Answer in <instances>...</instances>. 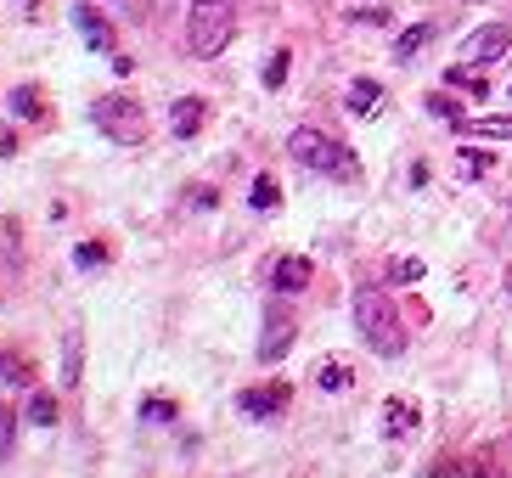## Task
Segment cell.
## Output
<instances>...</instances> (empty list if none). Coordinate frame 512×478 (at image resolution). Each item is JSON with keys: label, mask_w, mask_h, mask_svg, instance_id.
<instances>
[{"label": "cell", "mask_w": 512, "mask_h": 478, "mask_svg": "<svg viewBox=\"0 0 512 478\" xmlns=\"http://www.w3.org/2000/svg\"><path fill=\"white\" fill-rule=\"evenodd\" d=\"M349 310H355V327H361L366 349L383 360H394L400 349H406V332H400V315H394V299L383 293V287H361L355 299H349Z\"/></svg>", "instance_id": "cell-1"}, {"label": "cell", "mask_w": 512, "mask_h": 478, "mask_svg": "<svg viewBox=\"0 0 512 478\" xmlns=\"http://www.w3.org/2000/svg\"><path fill=\"white\" fill-rule=\"evenodd\" d=\"M237 34V0H192L186 12V51L203 62H214Z\"/></svg>", "instance_id": "cell-2"}, {"label": "cell", "mask_w": 512, "mask_h": 478, "mask_svg": "<svg viewBox=\"0 0 512 478\" xmlns=\"http://www.w3.org/2000/svg\"><path fill=\"white\" fill-rule=\"evenodd\" d=\"M287 158L299 169H316V175H338V180H355V158H349V147H338L327 130H316V124H299V130L287 135Z\"/></svg>", "instance_id": "cell-3"}, {"label": "cell", "mask_w": 512, "mask_h": 478, "mask_svg": "<svg viewBox=\"0 0 512 478\" xmlns=\"http://www.w3.org/2000/svg\"><path fill=\"white\" fill-rule=\"evenodd\" d=\"M91 124L107 135V141H119V147H141V141H147V107H141L136 96H124V90L96 96Z\"/></svg>", "instance_id": "cell-4"}, {"label": "cell", "mask_w": 512, "mask_h": 478, "mask_svg": "<svg viewBox=\"0 0 512 478\" xmlns=\"http://www.w3.org/2000/svg\"><path fill=\"white\" fill-rule=\"evenodd\" d=\"M293 405V383H282V377H271V383H254V389L237 394V411L248 422H276Z\"/></svg>", "instance_id": "cell-5"}, {"label": "cell", "mask_w": 512, "mask_h": 478, "mask_svg": "<svg viewBox=\"0 0 512 478\" xmlns=\"http://www.w3.org/2000/svg\"><path fill=\"white\" fill-rule=\"evenodd\" d=\"M293 338H299L293 310H287V304H271V310H265V338H259V366H276V360L293 349Z\"/></svg>", "instance_id": "cell-6"}, {"label": "cell", "mask_w": 512, "mask_h": 478, "mask_svg": "<svg viewBox=\"0 0 512 478\" xmlns=\"http://www.w3.org/2000/svg\"><path fill=\"white\" fill-rule=\"evenodd\" d=\"M310 276H316V265H310L304 254H282V259L271 265V287L282 293V299H293V293H304V287H310Z\"/></svg>", "instance_id": "cell-7"}, {"label": "cell", "mask_w": 512, "mask_h": 478, "mask_svg": "<svg viewBox=\"0 0 512 478\" xmlns=\"http://www.w3.org/2000/svg\"><path fill=\"white\" fill-rule=\"evenodd\" d=\"M507 45H512V29H507V23H490V29H479L473 40H467V62L490 68V62L507 57Z\"/></svg>", "instance_id": "cell-8"}, {"label": "cell", "mask_w": 512, "mask_h": 478, "mask_svg": "<svg viewBox=\"0 0 512 478\" xmlns=\"http://www.w3.org/2000/svg\"><path fill=\"white\" fill-rule=\"evenodd\" d=\"M0 383L6 389H40V366L29 349H0Z\"/></svg>", "instance_id": "cell-9"}, {"label": "cell", "mask_w": 512, "mask_h": 478, "mask_svg": "<svg viewBox=\"0 0 512 478\" xmlns=\"http://www.w3.org/2000/svg\"><path fill=\"white\" fill-rule=\"evenodd\" d=\"M203 119H209V102H203V96H181L175 113H169V135H175V141H192V135L203 130Z\"/></svg>", "instance_id": "cell-10"}, {"label": "cell", "mask_w": 512, "mask_h": 478, "mask_svg": "<svg viewBox=\"0 0 512 478\" xmlns=\"http://www.w3.org/2000/svg\"><path fill=\"white\" fill-rule=\"evenodd\" d=\"M23 422H29V428H57L62 422V400L46 389V383L29 389V400H23Z\"/></svg>", "instance_id": "cell-11"}, {"label": "cell", "mask_w": 512, "mask_h": 478, "mask_svg": "<svg viewBox=\"0 0 512 478\" xmlns=\"http://www.w3.org/2000/svg\"><path fill=\"white\" fill-rule=\"evenodd\" d=\"M74 29L85 34V45H91V51H113V23H107L96 6H74Z\"/></svg>", "instance_id": "cell-12"}, {"label": "cell", "mask_w": 512, "mask_h": 478, "mask_svg": "<svg viewBox=\"0 0 512 478\" xmlns=\"http://www.w3.org/2000/svg\"><path fill=\"white\" fill-rule=\"evenodd\" d=\"M411 428H417V400H383V434L389 439H406Z\"/></svg>", "instance_id": "cell-13"}, {"label": "cell", "mask_w": 512, "mask_h": 478, "mask_svg": "<svg viewBox=\"0 0 512 478\" xmlns=\"http://www.w3.org/2000/svg\"><path fill=\"white\" fill-rule=\"evenodd\" d=\"M79 377H85V332H68L62 338V389H79Z\"/></svg>", "instance_id": "cell-14"}, {"label": "cell", "mask_w": 512, "mask_h": 478, "mask_svg": "<svg viewBox=\"0 0 512 478\" xmlns=\"http://www.w3.org/2000/svg\"><path fill=\"white\" fill-rule=\"evenodd\" d=\"M6 102H12V113H17V119H29V124H40V119H46V90H40V85H17L12 96H6Z\"/></svg>", "instance_id": "cell-15"}, {"label": "cell", "mask_w": 512, "mask_h": 478, "mask_svg": "<svg viewBox=\"0 0 512 478\" xmlns=\"http://www.w3.org/2000/svg\"><path fill=\"white\" fill-rule=\"evenodd\" d=\"M377 102H383V85L377 79H349V113L355 119H372Z\"/></svg>", "instance_id": "cell-16"}, {"label": "cell", "mask_w": 512, "mask_h": 478, "mask_svg": "<svg viewBox=\"0 0 512 478\" xmlns=\"http://www.w3.org/2000/svg\"><path fill=\"white\" fill-rule=\"evenodd\" d=\"M141 422H152V428L181 422V400H175V394H147V400H141Z\"/></svg>", "instance_id": "cell-17"}, {"label": "cell", "mask_w": 512, "mask_h": 478, "mask_svg": "<svg viewBox=\"0 0 512 478\" xmlns=\"http://www.w3.org/2000/svg\"><path fill=\"white\" fill-rule=\"evenodd\" d=\"M316 383H321L327 394H344L349 383H355V366H349V360H338V355H327V360L316 366Z\"/></svg>", "instance_id": "cell-18"}, {"label": "cell", "mask_w": 512, "mask_h": 478, "mask_svg": "<svg viewBox=\"0 0 512 478\" xmlns=\"http://www.w3.org/2000/svg\"><path fill=\"white\" fill-rule=\"evenodd\" d=\"M434 34H439V23H434V17H428V23H411V29L400 34V40H394V62H411V57L422 51V45L434 40Z\"/></svg>", "instance_id": "cell-19"}, {"label": "cell", "mask_w": 512, "mask_h": 478, "mask_svg": "<svg viewBox=\"0 0 512 478\" xmlns=\"http://www.w3.org/2000/svg\"><path fill=\"white\" fill-rule=\"evenodd\" d=\"M456 135H484V141H512V119H456Z\"/></svg>", "instance_id": "cell-20"}, {"label": "cell", "mask_w": 512, "mask_h": 478, "mask_svg": "<svg viewBox=\"0 0 512 478\" xmlns=\"http://www.w3.org/2000/svg\"><path fill=\"white\" fill-rule=\"evenodd\" d=\"M107 259H113V242H107V237H91V242H79V248H74V265L79 270H102Z\"/></svg>", "instance_id": "cell-21"}, {"label": "cell", "mask_w": 512, "mask_h": 478, "mask_svg": "<svg viewBox=\"0 0 512 478\" xmlns=\"http://www.w3.org/2000/svg\"><path fill=\"white\" fill-rule=\"evenodd\" d=\"M248 203H254L259 214L282 209V186H276V175H254V192H248Z\"/></svg>", "instance_id": "cell-22"}, {"label": "cell", "mask_w": 512, "mask_h": 478, "mask_svg": "<svg viewBox=\"0 0 512 478\" xmlns=\"http://www.w3.org/2000/svg\"><path fill=\"white\" fill-rule=\"evenodd\" d=\"M428 478H484V467L467 462V456H445V462L428 467Z\"/></svg>", "instance_id": "cell-23"}, {"label": "cell", "mask_w": 512, "mask_h": 478, "mask_svg": "<svg viewBox=\"0 0 512 478\" xmlns=\"http://www.w3.org/2000/svg\"><path fill=\"white\" fill-rule=\"evenodd\" d=\"M17 422H23V417L0 400V462H6V456H12V445H17Z\"/></svg>", "instance_id": "cell-24"}, {"label": "cell", "mask_w": 512, "mask_h": 478, "mask_svg": "<svg viewBox=\"0 0 512 478\" xmlns=\"http://www.w3.org/2000/svg\"><path fill=\"white\" fill-rule=\"evenodd\" d=\"M490 169H496V152H473V147L462 152V175H467V180H473V175H490Z\"/></svg>", "instance_id": "cell-25"}, {"label": "cell", "mask_w": 512, "mask_h": 478, "mask_svg": "<svg viewBox=\"0 0 512 478\" xmlns=\"http://www.w3.org/2000/svg\"><path fill=\"white\" fill-rule=\"evenodd\" d=\"M287 62H293V51H276V57L265 62V90H282L287 85Z\"/></svg>", "instance_id": "cell-26"}, {"label": "cell", "mask_w": 512, "mask_h": 478, "mask_svg": "<svg viewBox=\"0 0 512 478\" xmlns=\"http://www.w3.org/2000/svg\"><path fill=\"white\" fill-rule=\"evenodd\" d=\"M428 113H434V119H467V113H462V107H456V96H439V90H434V96H428Z\"/></svg>", "instance_id": "cell-27"}, {"label": "cell", "mask_w": 512, "mask_h": 478, "mask_svg": "<svg viewBox=\"0 0 512 478\" xmlns=\"http://www.w3.org/2000/svg\"><path fill=\"white\" fill-rule=\"evenodd\" d=\"M451 85H467L473 96H479V102L490 96V85H484V74H473V68H451Z\"/></svg>", "instance_id": "cell-28"}, {"label": "cell", "mask_w": 512, "mask_h": 478, "mask_svg": "<svg viewBox=\"0 0 512 478\" xmlns=\"http://www.w3.org/2000/svg\"><path fill=\"white\" fill-rule=\"evenodd\" d=\"M6 158H17V130L0 119V164H6Z\"/></svg>", "instance_id": "cell-29"}, {"label": "cell", "mask_w": 512, "mask_h": 478, "mask_svg": "<svg viewBox=\"0 0 512 478\" xmlns=\"http://www.w3.org/2000/svg\"><path fill=\"white\" fill-rule=\"evenodd\" d=\"M220 203V192L214 186H192V209H214Z\"/></svg>", "instance_id": "cell-30"}, {"label": "cell", "mask_w": 512, "mask_h": 478, "mask_svg": "<svg viewBox=\"0 0 512 478\" xmlns=\"http://www.w3.org/2000/svg\"><path fill=\"white\" fill-rule=\"evenodd\" d=\"M394 276H400V282H417L422 265H417V259H400V265H394Z\"/></svg>", "instance_id": "cell-31"}, {"label": "cell", "mask_w": 512, "mask_h": 478, "mask_svg": "<svg viewBox=\"0 0 512 478\" xmlns=\"http://www.w3.org/2000/svg\"><path fill=\"white\" fill-rule=\"evenodd\" d=\"M113 74L130 79V74H136V57H124V51H119V57H113Z\"/></svg>", "instance_id": "cell-32"}, {"label": "cell", "mask_w": 512, "mask_h": 478, "mask_svg": "<svg viewBox=\"0 0 512 478\" xmlns=\"http://www.w3.org/2000/svg\"><path fill=\"white\" fill-rule=\"evenodd\" d=\"M23 6H29V12H34V6H40V0H23Z\"/></svg>", "instance_id": "cell-33"}, {"label": "cell", "mask_w": 512, "mask_h": 478, "mask_svg": "<svg viewBox=\"0 0 512 478\" xmlns=\"http://www.w3.org/2000/svg\"><path fill=\"white\" fill-rule=\"evenodd\" d=\"M507 287H512V270H507Z\"/></svg>", "instance_id": "cell-34"}]
</instances>
